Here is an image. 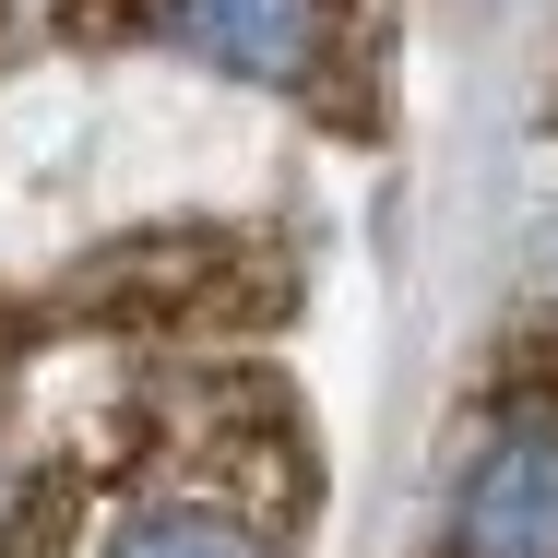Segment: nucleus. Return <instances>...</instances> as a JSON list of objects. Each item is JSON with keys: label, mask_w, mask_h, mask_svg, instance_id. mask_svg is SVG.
<instances>
[{"label": "nucleus", "mask_w": 558, "mask_h": 558, "mask_svg": "<svg viewBox=\"0 0 558 558\" xmlns=\"http://www.w3.org/2000/svg\"><path fill=\"white\" fill-rule=\"evenodd\" d=\"M428 558H558V333H523L440 451Z\"/></svg>", "instance_id": "7ed1b4c3"}, {"label": "nucleus", "mask_w": 558, "mask_h": 558, "mask_svg": "<svg viewBox=\"0 0 558 558\" xmlns=\"http://www.w3.org/2000/svg\"><path fill=\"white\" fill-rule=\"evenodd\" d=\"M60 36L167 48L215 84L286 96L333 131H380V72H392V12L380 0H72Z\"/></svg>", "instance_id": "f03ea898"}, {"label": "nucleus", "mask_w": 558, "mask_h": 558, "mask_svg": "<svg viewBox=\"0 0 558 558\" xmlns=\"http://www.w3.org/2000/svg\"><path fill=\"white\" fill-rule=\"evenodd\" d=\"M215 238L108 262L0 356V558H298L322 440L238 333Z\"/></svg>", "instance_id": "f257e3e1"}]
</instances>
